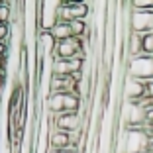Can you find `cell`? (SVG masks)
Segmentation results:
<instances>
[{
    "label": "cell",
    "instance_id": "obj_13",
    "mask_svg": "<svg viewBox=\"0 0 153 153\" xmlns=\"http://www.w3.org/2000/svg\"><path fill=\"white\" fill-rule=\"evenodd\" d=\"M2 88H4V75H0V92H2Z\"/></svg>",
    "mask_w": 153,
    "mask_h": 153
},
{
    "label": "cell",
    "instance_id": "obj_3",
    "mask_svg": "<svg viewBox=\"0 0 153 153\" xmlns=\"http://www.w3.org/2000/svg\"><path fill=\"white\" fill-rule=\"evenodd\" d=\"M130 27L134 33H153V12L149 10H131L130 14Z\"/></svg>",
    "mask_w": 153,
    "mask_h": 153
},
{
    "label": "cell",
    "instance_id": "obj_11",
    "mask_svg": "<svg viewBox=\"0 0 153 153\" xmlns=\"http://www.w3.org/2000/svg\"><path fill=\"white\" fill-rule=\"evenodd\" d=\"M6 73V59H0V75Z\"/></svg>",
    "mask_w": 153,
    "mask_h": 153
},
{
    "label": "cell",
    "instance_id": "obj_15",
    "mask_svg": "<svg viewBox=\"0 0 153 153\" xmlns=\"http://www.w3.org/2000/svg\"><path fill=\"white\" fill-rule=\"evenodd\" d=\"M147 153H151V151H147Z\"/></svg>",
    "mask_w": 153,
    "mask_h": 153
},
{
    "label": "cell",
    "instance_id": "obj_1",
    "mask_svg": "<svg viewBox=\"0 0 153 153\" xmlns=\"http://www.w3.org/2000/svg\"><path fill=\"white\" fill-rule=\"evenodd\" d=\"M126 75L131 79H137V81L145 82V85H151L153 82V55H137V57L128 59L126 63Z\"/></svg>",
    "mask_w": 153,
    "mask_h": 153
},
{
    "label": "cell",
    "instance_id": "obj_5",
    "mask_svg": "<svg viewBox=\"0 0 153 153\" xmlns=\"http://www.w3.org/2000/svg\"><path fill=\"white\" fill-rule=\"evenodd\" d=\"M85 67L81 59H55L51 63V75L53 76H75Z\"/></svg>",
    "mask_w": 153,
    "mask_h": 153
},
{
    "label": "cell",
    "instance_id": "obj_14",
    "mask_svg": "<svg viewBox=\"0 0 153 153\" xmlns=\"http://www.w3.org/2000/svg\"><path fill=\"white\" fill-rule=\"evenodd\" d=\"M147 131H149V134H151V137H153V122H151V124H149V128H147Z\"/></svg>",
    "mask_w": 153,
    "mask_h": 153
},
{
    "label": "cell",
    "instance_id": "obj_7",
    "mask_svg": "<svg viewBox=\"0 0 153 153\" xmlns=\"http://www.w3.org/2000/svg\"><path fill=\"white\" fill-rule=\"evenodd\" d=\"M51 36L55 37V41H65V39H69V37H73L69 22H57L55 27L51 30Z\"/></svg>",
    "mask_w": 153,
    "mask_h": 153
},
{
    "label": "cell",
    "instance_id": "obj_6",
    "mask_svg": "<svg viewBox=\"0 0 153 153\" xmlns=\"http://www.w3.org/2000/svg\"><path fill=\"white\" fill-rule=\"evenodd\" d=\"M69 145H73L71 134L59 131V130L49 131V149H67Z\"/></svg>",
    "mask_w": 153,
    "mask_h": 153
},
{
    "label": "cell",
    "instance_id": "obj_10",
    "mask_svg": "<svg viewBox=\"0 0 153 153\" xmlns=\"http://www.w3.org/2000/svg\"><path fill=\"white\" fill-rule=\"evenodd\" d=\"M8 39H10L8 24H0V43H8Z\"/></svg>",
    "mask_w": 153,
    "mask_h": 153
},
{
    "label": "cell",
    "instance_id": "obj_9",
    "mask_svg": "<svg viewBox=\"0 0 153 153\" xmlns=\"http://www.w3.org/2000/svg\"><path fill=\"white\" fill-rule=\"evenodd\" d=\"M141 37H143V53L153 55V33H145Z\"/></svg>",
    "mask_w": 153,
    "mask_h": 153
},
{
    "label": "cell",
    "instance_id": "obj_12",
    "mask_svg": "<svg viewBox=\"0 0 153 153\" xmlns=\"http://www.w3.org/2000/svg\"><path fill=\"white\" fill-rule=\"evenodd\" d=\"M149 100H151V104H153V82H151V85H149Z\"/></svg>",
    "mask_w": 153,
    "mask_h": 153
},
{
    "label": "cell",
    "instance_id": "obj_2",
    "mask_svg": "<svg viewBox=\"0 0 153 153\" xmlns=\"http://www.w3.org/2000/svg\"><path fill=\"white\" fill-rule=\"evenodd\" d=\"M149 94V85L137 81V79H131V76H124L122 81V100L126 102H141L143 98H147Z\"/></svg>",
    "mask_w": 153,
    "mask_h": 153
},
{
    "label": "cell",
    "instance_id": "obj_8",
    "mask_svg": "<svg viewBox=\"0 0 153 153\" xmlns=\"http://www.w3.org/2000/svg\"><path fill=\"white\" fill-rule=\"evenodd\" d=\"M12 20V6L8 2H0V24H8Z\"/></svg>",
    "mask_w": 153,
    "mask_h": 153
},
{
    "label": "cell",
    "instance_id": "obj_4",
    "mask_svg": "<svg viewBox=\"0 0 153 153\" xmlns=\"http://www.w3.org/2000/svg\"><path fill=\"white\" fill-rule=\"evenodd\" d=\"M53 130L59 131H82V124H81V114L79 112H63L59 116H53Z\"/></svg>",
    "mask_w": 153,
    "mask_h": 153
}]
</instances>
